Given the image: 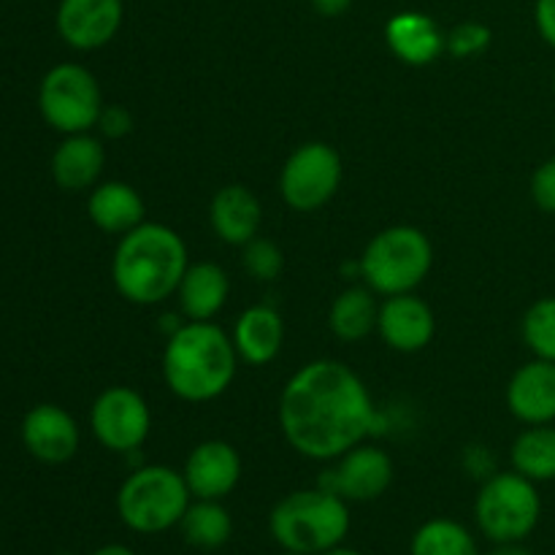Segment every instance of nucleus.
<instances>
[{"label":"nucleus","mask_w":555,"mask_h":555,"mask_svg":"<svg viewBox=\"0 0 555 555\" xmlns=\"http://www.w3.org/2000/svg\"><path fill=\"white\" fill-rule=\"evenodd\" d=\"M383 426L363 379L341 361L307 363L282 388L280 428L309 461H336Z\"/></svg>","instance_id":"1"},{"label":"nucleus","mask_w":555,"mask_h":555,"mask_svg":"<svg viewBox=\"0 0 555 555\" xmlns=\"http://www.w3.org/2000/svg\"><path fill=\"white\" fill-rule=\"evenodd\" d=\"M238 352L233 339L211 320H188L163 350V379L177 399L206 404L225 393L236 379Z\"/></svg>","instance_id":"2"},{"label":"nucleus","mask_w":555,"mask_h":555,"mask_svg":"<svg viewBox=\"0 0 555 555\" xmlns=\"http://www.w3.org/2000/svg\"><path fill=\"white\" fill-rule=\"evenodd\" d=\"M188 266V247L173 228L163 222H141L119 236L112 280L125 301L135 307H155L177 293Z\"/></svg>","instance_id":"3"},{"label":"nucleus","mask_w":555,"mask_h":555,"mask_svg":"<svg viewBox=\"0 0 555 555\" xmlns=\"http://www.w3.org/2000/svg\"><path fill=\"white\" fill-rule=\"evenodd\" d=\"M350 526L352 515L345 499L323 486L287 493L269 515V531L276 545L301 555H323L341 545Z\"/></svg>","instance_id":"4"},{"label":"nucleus","mask_w":555,"mask_h":555,"mask_svg":"<svg viewBox=\"0 0 555 555\" xmlns=\"http://www.w3.org/2000/svg\"><path fill=\"white\" fill-rule=\"evenodd\" d=\"M193 493L182 472L163 464H146L130 472L117 491V515L133 534L155 537L179 529Z\"/></svg>","instance_id":"5"},{"label":"nucleus","mask_w":555,"mask_h":555,"mask_svg":"<svg viewBox=\"0 0 555 555\" xmlns=\"http://www.w3.org/2000/svg\"><path fill=\"white\" fill-rule=\"evenodd\" d=\"M434 266V247L415 225H393L379 231L361 255V276L379 296L412 293Z\"/></svg>","instance_id":"6"},{"label":"nucleus","mask_w":555,"mask_h":555,"mask_svg":"<svg viewBox=\"0 0 555 555\" xmlns=\"http://www.w3.org/2000/svg\"><path fill=\"white\" fill-rule=\"evenodd\" d=\"M542 518V496L537 482L518 472H493L475 499V520L480 534L493 545L526 542Z\"/></svg>","instance_id":"7"},{"label":"nucleus","mask_w":555,"mask_h":555,"mask_svg":"<svg viewBox=\"0 0 555 555\" xmlns=\"http://www.w3.org/2000/svg\"><path fill=\"white\" fill-rule=\"evenodd\" d=\"M103 92L95 76L79 63H60L38 87V108L49 128L63 135L90 133L103 112Z\"/></svg>","instance_id":"8"},{"label":"nucleus","mask_w":555,"mask_h":555,"mask_svg":"<svg viewBox=\"0 0 555 555\" xmlns=\"http://www.w3.org/2000/svg\"><path fill=\"white\" fill-rule=\"evenodd\" d=\"M345 177L341 155L325 141H307L291 152L280 173V193L296 211L323 209Z\"/></svg>","instance_id":"9"},{"label":"nucleus","mask_w":555,"mask_h":555,"mask_svg":"<svg viewBox=\"0 0 555 555\" xmlns=\"http://www.w3.org/2000/svg\"><path fill=\"white\" fill-rule=\"evenodd\" d=\"M90 428L98 442L112 453H135L152 431L150 404L139 390L114 385L103 390L92 404Z\"/></svg>","instance_id":"10"},{"label":"nucleus","mask_w":555,"mask_h":555,"mask_svg":"<svg viewBox=\"0 0 555 555\" xmlns=\"http://www.w3.org/2000/svg\"><path fill=\"white\" fill-rule=\"evenodd\" d=\"M339 464L320 480V486L339 493L345 502H374L393 482V461L377 444H356L339 455Z\"/></svg>","instance_id":"11"},{"label":"nucleus","mask_w":555,"mask_h":555,"mask_svg":"<svg viewBox=\"0 0 555 555\" xmlns=\"http://www.w3.org/2000/svg\"><path fill=\"white\" fill-rule=\"evenodd\" d=\"M122 16V0H60L57 33L70 49L92 52L117 36Z\"/></svg>","instance_id":"12"},{"label":"nucleus","mask_w":555,"mask_h":555,"mask_svg":"<svg viewBox=\"0 0 555 555\" xmlns=\"http://www.w3.org/2000/svg\"><path fill=\"white\" fill-rule=\"evenodd\" d=\"M182 475L193 499L222 502L242 480V455L225 439H206L190 450Z\"/></svg>","instance_id":"13"},{"label":"nucleus","mask_w":555,"mask_h":555,"mask_svg":"<svg viewBox=\"0 0 555 555\" xmlns=\"http://www.w3.org/2000/svg\"><path fill=\"white\" fill-rule=\"evenodd\" d=\"M79 426L57 404H36L22 421V444L41 464H65L79 450Z\"/></svg>","instance_id":"14"},{"label":"nucleus","mask_w":555,"mask_h":555,"mask_svg":"<svg viewBox=\"0 0 555 555\" xmlns=\"http://www.w3.org/2000/svg\"><path fill=\"white\" fill-rule=\"evenodd\" d=\"M377 331L385 345L396 352H421L437 334L434 309L415 293L388 296L379 304Z\"/></svg>","instance_id":"15"},{"label":"nucleus","mask_w":555,"mask_h":555,"mask_svg":"<svg viewBox=\"0 0 555 555\" xmlns=\"http://www.w3.org/2000/svg\"><path fill=\"white\" fill-rule=\"evenodd\" d=\"M507 410L526 426L555 423V363L534 361L524 363L507 383Z\"/></svg>","instance_id":"16"},{"label":"nucleus","mask_w":555,"mask_h":555,"mask_svg":"<svg viewBox=\"0 0 555 555\" xmlns=\"http://www.w3.org/2000/svg\"><path fill=\"white\" fill-rule=\"evenodd\" d=\"M209 220L217 238L233 247L253 242L263 222V206L247 184H225L215 193L209 206Z\"/></svg>","instance_id":"17"},{"label":"nucleus","mask_w":555,"mask_h":555,"mask_svg":"<svg viewBox=\"0 0 555 555\" xmlns=\"http://www.w3.org/2000/svg\"><path fill=\"white\" fill-rule=\"evenodd\" d=\"M106 166V150L101 139L90 133L65 135L52 155V179L65 193H81L95 188Z\"/></svg>","instance_id":"18"},{"label":"nucleus","mask_w":555,"mask_h":555,"mask_svg":"<svg viewBox=\"0 0 555 555\" xmlns=\"http://www.w3.org/2000/svg\"><path fill=\"white\" fill-rule=\"evenodd\" d=\"M231 339L238 352V361L249 363V366H266L280 356L282 341H285V323L274 307L255 304L238 314Z\"/></svg>","instance_id":"19"},{"label":"nucleus","mask_w":555,"mask_h":555,"mask_svg":"<svg viewBox=\"0 0 555 555\" xmlns=\"http://www.w3.org/2000/svg\"><path fill=\"white\" fill-rule=\"evenodd\" d=\"M385 41L388 49L406 65L434 63L444 52V36L437 22L421 11H401L390 16L385 25Z\"/></svg>","instance_id":"20"},{"label":"nucleus","mask_w":555,"mask_h":555,"mask_svg":"<svg viewBox=\"0 0 555 555\" xmlns=\"http://www.w3.org/2000/svg\"><path fill=\"white\" fill-rule=\"evenodd\" d=\"M179 309L188 320H215L231 296V280L225 269L211 260L190 263L177 287Z\"/></svg>","instance_id":"21"},{"label":"nucleus","mask_w":555,"mask_h":555,"mask_svg":"<svg viewBox=\"0 0 555 555\" xmlns=\"http://www.w3.org/2000/svg\"><path fill=\"white\" fill-rule=\"evenodd\" d=\"M87 215L98 231L125 236L144 222V198L128 182H101L92 188Z\"/></svg>","instance_id":"22"},{"label":"nucleus","mask_w":555,"mask_h":555,"mask_svg":"<svg viewBox=\"0 0 555 555\" xmlns=\"http://www.w3.org/2000/svg\"><path fill=\"white\" fill-rule=\"evenodd\" d=\"M377 318L379 304L374 301L372 287H347L331 304L328 325L336 339L356 345L377 331Z\"/></svg>","instance_id":"23"},{"label":"nucleus","mask_w":555,"mask_h":555,"mask_svg":"<svg viewBox=\"0 0 555 555\" xmlns=\"http://www.w3.org/2000/svg\"><path fill=\"white\" fill-rule=\"evenodd\" d=\"M179 531H182V540L190 547L215 553L231 542L233 518L222 507V502H215V499H193L184 518L179 520Z\"/></svg>","instance_id":"24"},{"label":"nucleus","mask_w":555,"mask_h":555,"mask_svg":"<svg viewBox=\"0 0 555 555\" xmlns=\"http://www.w3.org/2000/svg\"><path fill=\"white\" fill-rule=\"evenodd\" d=\"M509 461L518 475L529 477L531 482L555 480V423L542 426H526L509 448Z\"/></svg>","instance_id":"25"},{"label":"nucleus","mask_w":555,"mask_h":555,"mask_svg":"<svg viewBox=\"0 0 555 555\" xmlns=\"http://www.w3.org/2000/svg\"><path fill=\"white\" fill-rule=\"evenodd\" d=\"M410 555H482L475 534L453 518H431L417 526Z\"/></svg>","instance_id":"26"},{"label":"nucleus","mask_w":555,"mask_h":555,"mask_svg":"<svg viewBox=\"0 0 555 555\" xmlns=\"http://www.w3.org/2000/svg\"><path fill=\"white\" fill-rule=\"evenodd\" d=\"M520 334H524V341L531 350V356L555 363V296L537 298L526 309Z\"/></svg>","instance_id":"27"},{"label":"nucleus","mask_w":555,"mask_h":555,"mask_svg":"<svg viewBox=\"0 0 555 555\" xmlns=\"http://www.w3.org/2000/svg\"><path fill=\"white\" fill-rule=\"evenodd\" d=\"M244 269L249 276L260 282H274L282 274V266H285V255L276 247L271 238L255 236L253 242L244 244Z\"/></svg>","instance_id":"28"},{"label":"nucleus","mask_w":555,"mask_h":555,"mask_svg":"<svg viewBox=\"0 0 555 555\" xmlns=\"http://www.w3.org/2000/svg\"><path fill=\"white\" fill-rule=\"evenodd\" d=\"M493 41L491 27L482 25V22H461L450 30V36H444V49H448L453 57L466 60L482 54Z\"/></svg>","instance_id":"29"},{"label":"nucleus","mask_w":555,"mask_h":555,"mask_svg":"<svg viewBox=\"0 0 555 555\" xmlns=\"http://www.w3.org/2000/svg\"><path fill=\"white\" fill-rule=\"evenodd\" d=\"M529 193L537 209L545 211V215H555V155L547 157L545 163H540L537 171L531 173Z\"/></svg>","instance_id":"30"},{"label":"nucleus","mask_w":555,"mask_h":555,"mask_svg":"<svg viewBox=\"0 0 555 555\" xmlns=\"http://www.w3.org/2000/svg\"><path fill=\"white\" fill-rule=\"evenodd\" d=\"M133 128V117L128 114V108L122 106H103L101 119H98V130H101L106 139H122Z\"/></svg>","instance_id":"31"},{"label":"nucleus","mask_w":555,"mask_h":555,"mask_svg":"<svg viewBox=\"0 0 555 555\" xmlns=\"http://www.w3.org/2000/svg\"><path fill=\"white\" fill-rule=\"evenodd\" d=\"M534 22L540 30L542 41L555 49V0H537Z\"/></svg>","instance_id":"32"},{"label":"nucleus","mask_w":555,"mask_h":555,"mask_svg":"<svg viewBox=\"0 0 555 555\" xmlns=\"http://www.w3.org/2000/svg\"><path fill=\"white\" fill-rule=\"evenodd\" d=\"M352 5V0H312V9L320 16H341Z\"/></svg>","instance_id":"33"},{"label":"nucleus","mask_w":555,"mask_h":555,"mask_svg":"<svg viewBox=\"0 0 555 555\" xmlns=\"http://www.w3.org/2000/svg\"><path fill=\"white\" fill-rule=\"evenodd\" d=\"M482 555H534L524 542H504V545H493L491 551Z\"/></svg>","instance_id":"34"},{"label":"nucleus","mask_w":555,"mask_h":555,"mask_svg":"<svg viewBox=\"0 0 555 555\" xmlns=\"http://www.w3.org/2000/svg\"><path fill=\"white\" fill-rule=\"evenodd\" d=\"M90 555H135L130 551L128 545H122V542H108V545H101L98 551H92Z\"/></svg>","instance_id":"35"},{"label":"nucleus","mask_w":555,"mask_h":555,"mask_svg":"<svg viewBox=\"0 0 555 555\" xmlns=\"http://www.w3.org/2000/svg\"><path fill=\"white\" fill-rule=\"evenodd\" d=\"M323 555H363V553H361V551H356V547H347L345 542H341V545L331 547V551H325Z\"/></svg>","instance_id":"36"},{"label":"nucleus","mask_w":555,"mask_h":555,"mask_svg":"<svg viewBox=\"0 0 555 555\" xmlns=\"http://www.w3.org/2000/svg\"><path fill=\"white\" fill-rule=\"evenodd\" d=\"M280 555H301V553H287V551H282Z\"/></svg>","instance_id":"37"},{"label":"nucleus","mask_w":555,"mask_h":555,"mask_svg":"<svg viewBox=\"0 0 555 555\" xmlns=\"http://www.w3.org/2000/svg\"><path fill=\"white\" fill-rule=\"evenodd\" d=\"M553 92H555V70H553Z\"/></svg>","instance_id":"38"},{"label":"nucleus","mask_w":555,"mask_h":555,"mask_svg":"<svg viewBox=\"0 0 555 555\" xmlns=\"http://www.w3.org/2000/svg\"><path fill=\"white\" fill-rule=\"evenodd\" d=\"M60 555H70V553H60Z\"/></svg>","instance_id":"39"},{"label":"nucleus","mask_w":555,"mask_h":555,"mask_svg":"<svg viewBox=\"0 0 555 555\" xmlns=\"http://www.w3.org/2000/svg\"><path fill=\"white\" fill-rule=\"evenodd\" d=\"M553 141H555V133H553Z\"/></svg>","instance_id":"40"}]
</instances>
